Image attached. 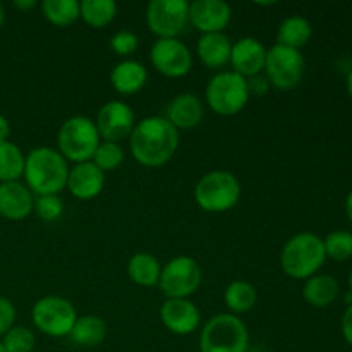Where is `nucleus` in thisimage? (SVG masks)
Masks as SVG:
<instances>
[{
    "instance_id": "1a4fd4ad",
    "label": "nucleus",
    "mask_w": 352,
    "mask_h": 352,
    "mask_svg": "<svg viewBox=\"0 0 352 352\" xmlns=\"http://www.w3.org/2000/svg\"><path fill=\"white\" fill-rule=\"evenodd\" d=\"M203 282V272L198 261L191 256H175L162 267L160 287L165 299H191Z\"/></svg>"
},
{
    "instance_id": "37998d69",
    "label": "nucleus",
    "mask_w": 352,
    "mask_h": 352,
    "mask_svg": "<svg viewBox=\"0 0 352 352\" xmlns=\"http://www.w3.org/2000/svg\"><path fill=\"white\" fill-rule=\"evenodd\" d=\"M349 291L352 292V270H351V274H349Z\"/></svg>"
},
{
    "instance_id": "0eeeda50",
    "label": "nucleus",
    "mask_w": 352,
    "mask_h": 352,
    "mask_svg": "<svg viewBox=\"0 0 352 352\" xmlns=\"http://www.w3.org/2000/svg\"><path fill=\"white\" fill-rule=\"evenodd\" d=\"M246 78L234 71H220L210 78L205 88V102L212 112L222 117H232L243 112L250 102Z\"/></svg>"
},
{
    "instance_id": "f03ea898",
    "label": "nucleus",
    "mask_w": 352,
    "mask_h": 352,
    "mask_svg": "<svg viewBox=\"0 0 352 352\" xmlns=\"http://www.w3.org/2000/svg\"><path fill=\"white\" fill-rule=\"evenodd\" d=\"M69 168V162L57 148L38 146L26 155L23 177L34 196L58 195L67 186Z\"/></svg>"
},
{
    "instance_id": "4be33fe9",
    "label": "nucleus",
    "mask_w": 352,
    "mask_h": 352,
    "mask_svg": "<svg viewBox=\"0 0 352 352\" xmlns=\"http://www.w3.org/2000/svg\"><path fill=\"white\" fill-rule=\"evenodd\" d=\"M107 336L109 327L105 320L96 315H82L76 320L69 339L79 347H98L105 342Z\"/></svg>"
},
{
    "instance_id": "72a5a7b5",
    "label": "nucleus",
    "mask_w": 352,
    "mask_h": 352,
    "mask_svg": "<svg viewBox=\"0 0 352 352\" xmlns=\"http://www.w3.org/2000/svg\"><path fill=\"white\" fill-rule=\"evenodd\" d=\"M109 45L113 54L127 58L140 48V36L131 30H120L112 34Z\"/></svg>"
},
{
    "instance_id": "5701e85b",
    "label": "nucleus",
    "mask_w": 352,
    "mask_h": 352,
    "mask_svg": "<svg viewBox=\"0 0 352 352\" xmlns=\"http://www.w3.org/2000/svg\"><path fill=\"white\" fill-rule=\"evenodd\" d=\"M340 292V285L332 275H313L305 280L302 298L313 308H327L337 299Z\"/></svg>"
},
{
    "instance_id": "aec40b11",
    "label": "nucleus",
    "mask_w": 352,
    "mask_h": 352,
    "mask_svg": "<svg viewBox=\"0 0 352 352\" xmlns=\"http://www.w3.org/2000/svg\"><path fill=\"white\" fill-rule=\"evenodd\" d=\"M148 69L134 58H122L110 71V85L119 95H136L146 86Z\"/></svg>"
},
{
    "instance_id": "ea45409f",
    "label": "nucleus",
    "mask_w": 352,
    "mask_h": 352,
    "mask_svg": "<svg viewBox=\"0 0 352 352\" xmlns=\"http://www.w3.org/2000/svg\"><path fill=\"white\" fill-rule=\"evenodd\" d=\"M346 215H347V219L352 222V191L347 195V198H346Z\"/></svg>"
},
{
    "instance_id": "c9c22d12",
    "label": "nucleus",
    "mask_w": 352,
    "mask_h": 352,
    "mask_svg": "<svg viewBox=\"0 0 352 352\" xmlns=\"http://www.w3.org/2000/svg\"><path fill=\"white\" fill-rule=\"evenodd\" d=\"M248 89H250V96H263L267 95L268 89L272 88L268 79L265 78V74L253 76V78H248Z\"/></svg>"
},
{
    "instance_id": "b1692460",
    "label": "nucleus",
    "mask_w": 352,
    "mask_h": 352,
    "mask_svg": "<svg viewBox=\"0 0 352 352\" xmlns=\"http://www.w3.org/2000/svg\"><path fill=\"white\" fill-rule=\"evenodd\" d=\"M162 274V265L151 253H136L127 261V277L140 287H155L158 285Z\"/></svg>"
},
{
    "instance_id": "393cba45",
    "label": "nucleus",
    "mask_w": 352,
    "mask_h": 352,
    "mask_svg": "<svg viewBox=\"0 0 352 352\" xmlns=\"http://www.w3.org/2000/svg\"><path fill=\"white\" fill-rule=\"evenodd\" d=\"M311 36V23L302 16L285 17L277 30V43L294 48V50H301L302 47H306Z\"/></svg>"
},
{
    "instance_id": "a19ab883",
    "label": "nucleus",
    "mask_w": 352,
    "mask_h": 352,
    "mask_svg": "<svg viewBox=\"0 0 352 352\" xmlns=\"http://www.w3.org/2000/svg\"><path fill=\"white\" fill-rule=\"evenodd\" d=\"M347 93H349V96L352 98V69L349 71V74H347Z\"/></svg>"
},
{
    "instance_id": "20e7f679",
    "label": "nucleus",
    "mask_w": 352,
    "mask_h": 352,
    "mask_svg": "<svg viewBox=\"0 0 352 352\" xmlns=\"http://www.w3.org/2000/svg\"><path fill=\"white\" fill-rule=\"evenodd\" d=\"M250 330L236 315L212 316L199 332V352H248Z\"/></svg>"
},
{
    "instance_id": "39448f33",
    "label": "nucleus",
    "mask_w": 352,
    "mask_h": 352,
    "mask_svg": "<svg viewBox=\"0 0 352 352\" xmlns=\"http://www.w3.org/2000/svg\"><path fill=\"white\" fill-rule=\"evenodd\" d=\"M241 192V182L232 172L212 170L196 182L195 201L203 212L226 213L239 203Z\"/></svg>"
},
{
    "instance_id": "7c9ffc66",
    "label": "nucleus",
    "mask_w": 352,
    "mask_h": 352,
    "mask_svg": "<svg viewBox=\"0 0 352 352\" xmlns=\"http://www.w3.org/2000/svg\"><path fill=\"white\" fill-rule=\"evenodd\" d=\"M124 150L120 143H112V141H100L91 162L103 172H113L124 164Z\"/></svg>"
},
{
    "instance_id": "6ab92c4d",
    "label": "nucleus",
    "mask_w": 352,
    "mask_h": 352,
    "mask_svg": "<svg viewBox=\"0 0 352 352\" xmlns=\"http://www.w3.org/2000/svg\"><path fill=\"white\" fill-rule=\"evenodd\" d=\"M34 195L26 184L2 182L0 184V217L10 222H21L33 213Z\"/></svg>"
},
{
    "instance_id": "2eb2a0df",
    "label": "nucleus",
    "mask_w": 352,
    "mask_h": 352,
    "mask_svg": "<svg viewBox=\"0 0 352 352\" xmlns=\"http://www.w3.org/2000/svg\"><path fill=\"white\" fill-rule=\"evenodd\" d=\"M160 320L174 336H191L201 325V313L191 299H165L160 306Z\"/></svg>"
},
{
    "instance_id": "f257e3e1",
    "label": "nucleus",
    "mask_w": 352,
    "mask_h": 352,
    "mask_svg": "<svg viewBox=\"0 0 352 352\" xmlns=\"http://www.w3.org/2000/svg\"><path fill=\"white\" fill-rule=\"evenodd\" d=\"M181 134L164 116H150L136 122L129 136L134 160L148 168L164 167L177 153Z\"/></svg>"
},
{
    "instance_id": "f704fd0d",
    "label": "nucleus",
    "mask_w": 352,
    "mask_h": 352,
    "mask_svg": "<svg viewBox=\"0 0 352 352\" xmlns=\"http://www.w3.org/2000/svg\"><path fill=\"white\" fill-rule=\"evenodd\" d=\"M16 306L10 299L0 296V339L16 325Z\"/></svg>"
},
{
    "instance_id": "9d476101",
    "label": "nucleus",
    "mask_w": 352,
    "mask_h": 352,
    "mask_svg": "<svg viewBox=\"0 0 352 352\" xmlns=\"http://www.w3.org/2000/svg\"><path fill=\"white\" fill-rule=\"evenodd\" d=\"M305 69L306 60L301 50H294L278 43L267 50L263 74L270 86L280 91H289L299 86L305 76Z\"/></svg>"
},
{
    "instance_id": "4468645a",
    "label": "nucleus",
    "mask_w": 352,
    "mask_h": 352,
    "mask_svg": "<svg viewBox=\"0 0 352 352\" xmlns=\"http://www.w3.org/2000/svg\"><path fill=\"white\" fill-rule=\"evenodd\" d=\"M232 19V9L223 0H195L189 3V24L201 34L223 33Z\"/></svg>"
},
{
    "instance_id": "c85d7f7f",
    "label": "nucleus",
    "mask_w": 352,
    "mask_h": 352,
    "mask_svg": "<svg viewBox=\"0 0 352 352\" xmlns=\"http://www.w3.org/2000/svg\"><path fill=\"white\" fill-rule=\"evenodd\" d=\"M41 14L54 26H72L79 19V2L78 0H45L41 2Z\"/></svg>"
},
{
    "instance_id": "412c9836",
    "label": "nucleus",
    "mask_w": 352,
    "mask_h": 352,
    "mask_svg": "<svg viewBox=\"0 0 352 352\" xmlns=\"http://www.w3.org/2000/svg\"><path fill=\"white\" fill-rule=\"evenodd\" d=\"M232 41L226 33L201 34L196 43V55L208 69H222L230 62Z\"/></svg>"
},
{
    "instance_id": "cd10ccee",
    "label": "nucleus",
    "mask_w": 352,
    "mask_h": 352,
    "mask_svg": "<svg viewBox=\"0 0 352 352\" xmlns=\"http://www.w3.org/2000/svg\"><path fill=\"white\" fill-rule=\"evenodd\" d=\"M24 160L26 155L12 141L0 143V184L2 182H16L24 174Z\"/></svg>"
},
{
    "instance_id": "dca6fc26",
    "label": "nucleus",
    "mask_w": 352,
    "mask_h": 352,
    "mask_svg": "<svg viewBox=\"0 0 352 352\" xmlns=\"http://www.w3.org/2000/svg\"><path fill=\"white\" fill-rule=\"evenodd\" d=\"M267 50L268 48L258 38H239V40L232 43L229 64L232 65L234 72H237V74L246 79L258 74H263Z\"/></svg>"
},
{
    "instance_id": "a211bd4d",
    "label": "nucleus",
    "mask_w": 352,
    "mask_h": 352,
    "mask_svg": "<svg viewBox=\"0 0 352 352\" xmlns=\"http://www.w3.org/2000/svg\"><path fill=\"white\" fill-rule=\"evenodd\" d=\"M164 117L177 131H191L201 124L205 117V105L195 93H181L165 107Z\"/></svg>"
},
{
    "instance_id": "2f4dec72",
    "label": "nucleus",
    "mask_w": 352,
    "mask_h": 352,
    "mask_svg": "<svg viewBox=\"0 0 352 352\" xmlns=\"http://www.w3.org/2000/svg\"><path fill=\"white\" fill-rule=\"evenodd\" d=\"M0 342L6 352H33L36 347V337L33 330L28 327L14 325Z\"/></svg>"
},
{
    "instance_id": "f3484780",
    "label": "nucleus",
    "mask_w": 352,
    "mask_h": 352,
    "mask_svg": "<svg viewBox=\"0 0 352 352\" xmlns=\"http://www.w3.org/2000/svg\"><path fill=\"white\" fill-rule=\"evenodd\" d=\"M103 188H105V174L93 162L74 164L69 168L65 189L76 199H81V201L95 199L103 191Z\"/></svg>"
},
{
    "instance_id": "423d86ee",
    "label": "nucleus",
    "mask_w": 352,
    "mask_h": 352,
    "mask_svg": "<svg viewBox=\"0 0 352 352\" xmlns=\"http://www.w3.org/2000/svg\"><path fill=\"white\" fill-rule=\"evenodd\" d=\"M100 138L95 120L86 116H74L64 120L57 133V151L71 164L91 162Z\"/></svg>"
},
{
    "instance_id": "58836bf2",
    "label": "nucleus",
    "mask_w": 352,
    "mask_h": 352,
    "mask_svg": "<svg viewBox=\"0 0 352 352\" xmlns=\"http://www.w3.org/2000/svg\"><path fill=\"white\" fill-rule=\"evenodd\" d=\"M14 7L19 10H23V12H28V10H31L36 7V2H34V0H16V2H14Z\"/></svg>"
},
{
    "instance_id": "e433bc0d",
    "label": "nucleus",
    "mask_w": 352,
    "mask_h": 352,
    "mask_svg": "<svg viewBox=\"0 0 352 352\" xmlns=\"http://www.w3.org/2000/svg\"><path fill=\"white\" fill-rule=\"evenodd\" d=\"M340 332H342L344 340L352 347V305L347 306L344 311L342 320H340Z\"/></svg>"
},
{
    "instance_id": "a878e982",
    "label": "nucleus",
    "mask_w": 352,
    "mask_h": 352,
    "mask_svg": "<svg viewBox=\"0 0 352 352\" xmlns=\"http://www.w3.org/2000/svg\"><path fill=\"white\" fill-rule=\"evenodd\" d=\"M223 302L230 315H243L251 311L258 302V291L246 280H234L223 291Z\"/></svg>"
},
{
    "instance_id": "c756f323",
    "label": "nucleus",
    "mask_w": 352,
    "mask_h": 352,
    "mask_svg": "<svg viewBox=\"0 0 352 352\" xmlns=\"http://www.w3.org/2000/svg\"><path fill=\"white\" fill-rule=\"evenodd\" d=\"M325 254L330 260L342 263L352 258V232L349 230H332L323 239Z\"/></svg>"
},
{
    "instance_id": "bb28decb",
    "label": "nucleus",
    "mask_w": 352,
    "mask_h": 352,
    "mask_svg": "<svg viewBox=\"0 0 352 352\" xmlns=\"http://www.w3.org/2000/svg\"><path fill=\"white\" fill-rule=\"evenodd\" d=\"M117 16V3L113 0H82L79 2V17L88 26L102 30Z\"/></svg>"
},
{
    "instance_id": "79ce46f5",
    "label": "nucleus",
    "mask_w": 352,
    "mask_h": 352,
    "mask_svg": "<svg viewBox=\"0 0 352 352\" xmlns=\"http://www.w3.org/2000/svg\"><path fill=\"white\" fill-rule=\"evenodd\" d=\"M3 21H6V9H3L2 2H0V30H2L3 26Z\"/></svg>"
},
{
    "instance_id": "c03bdc74",
    "label": "nucleus",
    "mask_w": 352,
    "mask_h": 352,
    "mask_svg": "<svg viewBox=\"0 0 352 352\" xmlns=\"http://www.w3.org/2000/svg\"><path fill=\"white\" fill-rule=\"evenodd\" d=\"M0 352H6V349H3V346H2V342H0Z\"/></svg>"
},
{
    "instance_id": "f8f14e48",
    "label": "nucleus",
    "mask_w": 352,
    "mask_h": 352,
    "mask_svg": "<svg viewBox=\"0 0 352 352\" xmlns=\"http://www.w3.org/2000/svg\"><path fill=\"white\" fill-rule=\"evenodd\" d=\"M150 60L158 74L179 79L191 72L192 52L179 38H164L151 45Z\"/></svg>"
},
{
    "instance_id": "4c0bfd02",
    "label": "nucleus",
    "mask_w": 352,
    "mask_h": 352,
    "mask_svg": "<svg viewBox=\"0 0 352 352\" xmlns=\"http://www.w3.org/2000/svg\"><path fill=\"white\" fill-rule=\"evenodd\" d=\"M9 136H10V122L7 120V117H3L2 113H0V143L9 141Z\"/></svg>"
},
{
    "instance_id": "ddd939ff",
    "label": "nucleus",
    "mask_w": 352,
    "mask_h": 352,
    "mask_svg": "<svg viewBox=\"0 0 352 352\" xmlns=\"http://www.w3.org/2000/svg\"><path fill=\"white\" fill-rule=\"evenodd\" d=\"M95 124L102 141L120 143L122 140H129L136 126V116L129 103L122 100H110L98 110Z\"/></svg>"
},
{
    "instance_id": "6e6552de",
    "label": "nucleus",
    "mask_w": 352,
    "mask_h": 352,
    "mask_svg": "<svg viewBox=\"0 0 352 352\" xmlns=\"http://www.w3.org/2000/svg\"><path fill=\"white\" fill-rule=\"evenodd\" d=\"M78 316L74 305L62 296H45L31 308L34 329L52 339L69 337Z\"/></svg>"
},
{
    "instance_id": "7ed1b4c3",
    "label": "nucleus",
    "mask_w": 352,
    "mask_h": 352,
    "mask_svg": "<svg viewBox=\"0 0 352 352\" xmlns=\"http://www.w3.org/2000/svg\"><path fill=\"white\" fill-rule=\"evenodd\" d=\"M327 254L323 239L315 232H298L280 251V267L294 280H308L325 265Z\"/></svg>"
},
{
    "instance_id": "473e14b6",
    "label": "nucleus",
    "mask_w": 352,
    "mask_h": 352,
    "mask_svg": "<svg viewBox=\"0 0 352 352\" xmlns=\"http://www.w3.org/2000/svg\"><path fill=\"white\" fill-rule=\"evenodd\" d=\"M33 212L43 222H55L64 213V201H62L58 195L34 196Z\"/></svg>"
},
{
    "instance_id": "9b49d317",
    "label": "nucleus",
    "mask_w": 352,
    "mask_h": 352,
    "mask_svg": "<svg viewBox=\"0 0 352 352\" xmlns=\"http://www.w3.org/2000/svg\"><path fill=\"white\" fill-rule=\"evenodd\" d=\"M146 24L158 38H177L189 24V2L151 0L146 7Z\"/></svg>"
}]
</instances>
